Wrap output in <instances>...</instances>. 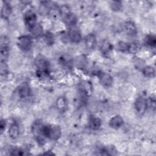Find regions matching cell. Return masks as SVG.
<instances>
[{"label":"cell","instance_id":"obj_4","mask_svg":"<svg viewBox=\"0 0 156 156\" xmlns=\"http://www.w3.org/2000/svg\"><path fill=\"white\" fill-rule=\"evenodd\" d=\"M0 58L1 62H6L9 54L10 40L9 38L4 35L1 38L0 42Z\"/></svg>","mask_w":156,"mask_h":156},{"label":"cell","instance_id":"obj_31","mask_svg":"<svg viewBox=\"0 0 156 156\" xmlns=\"http://www.w3.org/2000/svg\"><path fill=\"white\" fill-rule=\"evenodd\" d=\"M0 71L1 76H5L8 73V67L6 62H1Z\"/></svg>","mask_w":156,"mask_h":156},{"label":"cell","instance_id":"obj_7","mask_svg":"<svg viewBox=\"0 0 156 156\" xmlns=\"http://www.w3.org/2000/svg\"><path fill=\"white\" fill-rule=\"evenodd\" d=\"M37 16L36 13L31 10H27L24 14V21L29 29L37 23Z\"/></svg>","mask_w":156,"mask_h":156},{"label":"cell","instance_id":"obj_32","mask_svg":"<svg viewBox=\"0 0 156 156\" xmlns=\"http://www.w3.org/2000/svg\"><path fill=\"white\" fill-rule=\"evenodd\" d=\"M10 155H25L24 151L19 148H14L12 149L10 152Z\"/></svg>","mask_w":156,"mask_h":156},{"label":"cell","instance_id":"obj_6","mask_svg":"<svg viewBox=\"0 0 156 156\" xmlns=\"http://www.w3.org/2000/svg\"><path fill=\"white\" fill-rule=\"evenodd\" d=\"M134 108L136 114L138 116H142L144 114L146 109V98L143 96H138L135 99L134 103Z\"/></svg>","mask_w":156,"mask_h":156},{"label":"cell","instance_id":"obj_9","mask_svg":"<svg viewBox=\"0 0 156 156\" xmlns=\"http://www.w3.org/2000/svg\"><path fill=\"white\" fill-rule=\"evenodd\" d=\"M65 38L66 40L72 43H79L81 39L82 36L80 32L76 29L69 30L65 35Z\"/></svg>","mask_w":156,"mask_h":156},{"label":"cell","instance_id":"obj_10","mask_svg":"<svg viewBox=\"0 0 156 156\" xmlns=\"http://www.w3.org/2000/svg\"><path fill=\"white\" fill-rule=\"evenodd\" d=\"M113 49V46L112 44L107 40L101 41V42L99 44V50L104 57H108L111 52H112Z\"/></svg>","mask_w":156,"mask_h":156},{"label":"cell","instance_id":"obj_14","mask_svg":"<svg viewBox=\"0 0 156 156\" xmlns=\"http://www.w3.org/2000/svg\"><path fill=\"white\" fill-rule=\"evenodd\" d=\"M62 19L63 20L65 25L69 27L76 26L77 23V16L71 12L64 16L63 18H62Z\"/></svg>","mask_w":156,"mask_h":156},{"label":"cell","instance_id":"obj_24","mask_svg":"<svg viewBox=\"0 0 156 156\" xmlns=\"http://www.w3.org/2000/svg\"><path fill=\"white\" fill-rule=\"evenodd\" d=\"M56 107L58 110L64 111L67 107V101L65 97L61 96L57 98L56 101Z\"/></svg>","mask_w":156,"mask_h":156},{"label":"cell","instance_id":"obj_23","mask_svg":"<svg viewBox=\"0 0 156 156\" xmlns=\"http://www.w3.org/2000/svg\"><path fill=\"white\" fill-rule=\"evenodd\" d=\"M144 43L150 48H155L156 46V37L154 34H148L144 38Z\"/></svg>","mask_w":156,"mask_h":156},{"label":"cell","instance_id":"obj_22","mask_svg":"<svg viewBox=\"0 0 156 156\" xmlns=\"http://www.w3.org/2000/svg\"><path fill=\"white\" fill-rule=\"evenodd\" d=\"M51 7L48 2L43 1L41 2L38 7V12L41 15L46 16L49 15Z\"/></svg>","mask_w":156,"mask_h":156},{"label":"cell","instance_id":"obj_18","mask_svg":"<svg viewBox=\"0 0 156 156\" xmlns=\"http://www.w3.org/2000/svg\"><path fill=\"white\" fill-rule=\"evenodd\" d=\"M2 2L3 4L1 10V18L4 20H7L12 13V7L7 1H3Z\"/></svg>","mask_w":156,"mask_h":156},{"label":"cell","instance_id":"obj_20","mask_svg":"<svg viewBox=\"0 0 156 156\" xmlns=\"http://www.w3.org/2000/svg\"><path fill=\"white\" fill-rule=\"evenodd\" d=\"M29 31L35 37H40L43 35V29L41 24L36 23L34 26H33L31 28H30Z\"/></svg>","mask_w":156,"mask_h":156},{"label":"cell","instance_id":"obj_28","mask_svg":"<svg viewBox=\"0 0 156 156\" xmlns=\"http://www.w3.org/2000/svg\"><path fill=\"white\" fill-rule=\"evenodd\" d=\"M146 105L147 108H149L152 111H155L156 107V101L155 98L151 96L146 99Z\"/></svg>","mask_w":156,"mask_h":156},{"label":"cell","instance_id":"obj_5","mask_svg":"<svg viewBox=\"0 0 156 156\" xmlns=\"http://www.w3.org/2000/svg\"><path fill=\"white\" fill-rule=\"evenodd\" d=\"M16 44L20 50L27 52L30 50L32 46V38L28 35H21L18 38Z\"/></svg>","mask_w":156,"mask_h":156},{"label":"cell","instance_id":"obj_2","mask_svg":"<svg viewBox=\"0 0 156 156\" xmlns=\"http://www.w3.org/2000/svg\"><path fill=\"white\" fill-rule=\"evenodd\" d=\"M42 132L46 139H49L53 141L58 140L62 135V130L60 126L55 124L43 125Z\"/></svg>","mask_w":156,"mask_h":156},{"label":"cell","instance_id":"obj_15","mask_svg":"<svg viewBox=\"0 0 156 156\" xmlns=\"http://www.w3.org/2000/svg\"><path fill=\"white\" fill-rule=\"evenodd\" d=\"M124 124V119L119 115H115L113 116L109 121V126L114 129H118Z\"/></svg>","mask_w":156,"mask_h":156},{"label":"cell","instance_id":"obj_3","mask_svg":"<svg viewBox=\"0 0 156 156\" xmlns=\"http://www.w3.org/2000/svg\"><path fill=\"white\" fill-rule=\"evenodd\" d=\"M43 125L44 124L42 123V122L40 120L38 119L34 122L31 127L32 132L34 136H35L37 143L40 145L44 144L46 140L44 137L42 132V129H43Z\"/></svg>","mask_w":156,"mask_h":156},{"label":"cell","instance_id":"obj_17","mask_svg":"<svg viewBox=\"0 0 156 156\" xmlns=\"http://www.w3.org/2000/svg\"><path fill=\"white\" fill-rule=\"evenodd\" d=\"M9 136L12 140H16L20 135V127L17 122H13L9 129Z\"/></svg>","mask_w":156,"mask_h":156},{"label":"cell","instance_id":"obj_8","mask_svg":"<svg viewBox=\"0 0 156 156\" xmlns=\"http://www.w3.org/2000/svg\"><path fill=\"white\" fill-rule=\"evenodd\" d=\"M98 77L99 83L103 87L105 88H108L112 85L113 79L112 76H110L109 74L101 71L98 73Z\"/></svg>","mask_w":156,"mask_h":156},{"label":"cell","instance_id":"obj_16","mask_svg":"<svg viewBox=\"0 0 156 156\" xmlns=\"http://www.w3.org/2000/svg\"><path fill=\"white\" fill-rule=\"evenodd\" d=\"M79 89L80 93L82 94V96L87 97L91 93L92 87L90 82L87 81H83L80 83Z\"/></svg>","mask_w":156,"mask_h":156},{"label":"cell","instance_id":"obj_13","mask_svg":"<svg viewBox=\"0 0 156 156\" xmlns=\"http://www.w3.org/2000/svg\"><path fill=\"white\" fill-rule=\"evenodd\" d=\"M85 45L87 49L92 51L95 49L97 45V40L94 34H89L85 38Z\"/></svg>","mask_w":156,"mask_h":156},{"label":"cell","instance_id":"obj_11","mask_svg":"<svg viewBox=\"0 0 156 156\" xmlns=\"http://www.w3.org/2000/svg\"><path fill=\"white\" fill-rule=\"evenodd\" d=\"M124 29L126 34L129 37H133L136 36L137 34V28L133 21H126L124 25Z\"/></svg>","mask_w":156,"mask_h":156},{"label":"cell","instance_id":"obj_25","mask_svg":"<svg viewBox=\"0 0 156 156\" xmlns=\"http://www.w3.org/2000/svg\"><path fill=\"white\" fill-rule=\"evenodd\" d=\"M43 40L44 41V42L49 46L52 45L53 44H54L55 43V37L54 35L49 32V31H47L45 33H44L43 35Z\"/></svg>","mask_w":156,"mask_h":156},{"label":"cell","instance_id":"obj_1","mask_svg":"<svg viewBox=\"0 0 156 156\" xmlns=\"http://www.w3.org/2000/svg\"><path fill=\"white\" fill-rule=\"evenodd\" d=\"M35 65L37 68V74L39 78L49 76V62L44 56L38 55L35 60Z\"/></svg>","mask_w":156,"mask_h":156},{"label":"cell","instance_id":"obj_30","mask_svg":"<svg viewBox=\"0 0 156 156\" xmlns=\"http://www.w3.org/2000/svg\"><path fill=\"white\" fill-rule=\"evenodd\" d=\"M110 7L112 10L118 12L122 9V2L121 1H112L110 3Z\"/></svg>","mask_w":156,"mask_h":156},{"label":"cell","instance_id":"obj_29","mask_svg":"<svg viewBox=\"0 0 156 156\" xmlns=\"http://www.w3.org/2000/svg\"><path fill=\"white\" fill-rule=\"evenodd\" d=\"M129 43H126L124 41H119L117 44L116 48L118 51L122 52H127L129 49Z\"/></svg>","mask_w":156,"mask_h":156},{"label":"cell","instance_id":"obj_33","mask_svg":"<svg viewBox=\"0 0 156 156\" xmlns=\"http://www.w3.org/2000/svg\"><path fill=\"white\" fill-rule=\"evenodd\" d=\"M5 126H6L5 120L4 119H1V122H0V130H1V133H2L4 130L5 129Z\"/></svg>","mask_w":156,"mask_h":156},{"label":"cell","instance_id":"obj_12","mask_svg":"<svg viewBox=\"0 0 156 156\" xmlns=\"http://www.w3.org/2000/svg\"><path fill=\"white\" fill-rule=\"evenodd\" d=\"M18 94L21 99H26L31 94V90L27 83H23L18 89Z\"/></svg>","mask_w":156,"mask_h":156},{"label":"cell","instance_id":"obj_21","mask_svg":"<svg viewBox=\"0 0 156 156\" xmlns=\"http://www.w3.org/2000/svg\"><path fill=\"white\" fill-rule=\"evenodd\" d=\"M60 64L66 69H71L73 65L72 58L68 55H63L60 58Z\"/></svg>","mask_w":156,"mask_h":156},{"label":"cell","instance_id":"obj_19","mask_svg":"<svg viewBox=\"0 0 156 156\" xmlns=\"http://www.w3.org/2000/svg\"><path fill=\"white\" fill-rule=\"evenodd\" d=\"M102 125L101 119L96 116H91L90 118L88 121V127L93 130H97L99 129Z\"/></svg>","mask_w":156,"mask_h":156},{"label":"cell","instance_id":"obj_27","mask_svg":"<svg viewBox=\"0 0 156 156\" xmlns=\"http://www.w3.org/2000/svg\"><path fill=\"white\" fill-rule=\"evenodd\" d=\"M141 49V46L138 43H129L128 52L130 54H136L140 51Z\"/></svg>","mask_w":156,"mask_h":156},{"label":"cell","instance_id":"obj_26","mask_svg":"<svg viewBox=\"0 0 156 156\" xmlns=\"http://www.w3.org/2000/svg\"><path fill=\"white\" fill-rule=\"evenodd\" d=\"M142 73H143V74L145 77H149V78H153V77H155V69L152 66H144L142 69Z\"/></svg>","mask_w":156,"mask_h":156}]
</instances>
